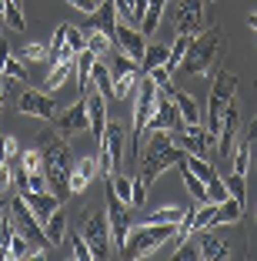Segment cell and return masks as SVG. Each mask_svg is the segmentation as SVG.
<instances>
[{
  "label": "cell",
  "mask_w": 257,
  "mask_h": 261,
  "mask_svg": "<svg viewBox=\"0 0 257 261\" xmlns=\"http://www.w3.org/2000/svg\"><path fill=\"white\" fill-rule=\"evenodd\" d=\"M224 50H227L224 27H220V23H211V27H204V31H197L194 37H190V47H187V54H184L181 70H187V74H194V77H207L220 67Z\"/></svg>",
  "instance_id": "obj_1"
},
{
  "label": "cell",
  "mask_w": 257,
  "mask_h": 261,
  "mask_svg": "<svg viewBox=\"0 0 257 261\" xmlns=\"http://www.w3.org/2000/svg\"><path fill=\"white\" fill-rule=\"evenodd\" d=\"M37 151L44 154L47 185H50L53 198L64 204V201L70 198V168H74V158H70L67 141H64V134H40L37 138Z\"/></svg>",
  "instance_id": "obj_2"
},
{
  "label": "cell",
  "mask_w": 257,
  "mask_h": 261,
  "mask_svg": "<svg viewBox=\"0 0 257 261\" xmlns=\"http://www.w3.org/2000/svg\"><path fill=\"white\" fill-rule=\"evenodd\" d=\"M184 161V147L170 138V130H147V151H144V164L137 174L144 177L147 185H154L167 168Z\"/></svg>",
  "instance_id": "obj_3"
},
{
  "label": "cell",
  "mask_w": 257,
  "mask_h": 261,
  "mask_svg": "<svg viewBox=\"0 0 257 261\" xmlns=\"http://www.w3.org/2000/svg\"><path fill=\"white\" fill-rule=\"evenodd\" d=\"M237 87H241V77L231 74V70H224V67H217V74H214V84H211V100H207V114L201 117V124H204V130H207V141H211V147L217 144L220 114H224V108L237 97Z\"/></svg>",
  "instance_id": "obj_4"
},
{
  "label": "cell",
  "mask_w": 257,
  "mask_h": 261,
  "mask_svg": "<svg viewBox=\"0 0 257 261\" xmlns=\"http://www.w3.org/2000/svg\"><path fill=\"white\" fill-rule=\"evenodd\" d=\"M177 238V224L170 221H160V224H147L140 221V228H134L127 234V245H124V254L127 258H147L151 251H157L160 245Z\"/></svg>",
  "instance_id": "obj_5"
},
{
  "label": "cell",
  "mask_w": 257,
  "mask_h": 261,
  "mask_svg": "<svg viewBox=\"0 0 257 261\" xmlns=\"http://www.w3.org/2000/svg\"><path fill=\"white\" fill-rule=\"evenodd\" d=\"M100 158H97V174L113 177V168L124 164V147H127V130L121 124H104V134L97 138Z\"/></svg>",
  "instance_id": "obj_6"
},
{
  "label": "cell",
  "mask_w": 257,
  "mask_h": 261,
  "mask_svg": "<svg viewBox=\"0 0 257 261\" xmlns=\"http://www.w3.org/2000/svg\"><path fill=\"white\" fill-rule=\"evenodd\" d=\"M80 234H83V241L91 245V254L97 261H107L113 254L110 228H107V211H100V207L87 211V218H83V224H80Z\"/></svg>",
  "instance_id": "obj_7"
},
{
  "label": "cell",
  "mask_w": 257,
  "mask_h": 261,
  "mask_svg": "<svg viewBox=\"0 0 257 261\" xmlns=\"http://www.w3.org/2000/svg\"><path fill=\"white\" fill-rule=\"evenodd\" d=\"M10 215H14V224H17V231H20L23 238L31 241V245H37V248H50V241H47V234H44V224L37 221V215L31 211V204L20 198V194L14 191V198H10Z\"/></svg>",
  "instance_id": "obj_8"
},
{
  "label": "cell",
  "mask_w": 257,
  "mask_h": 261,
  "mask_svg": "<svg viewBox=\"0 0 257 261\" xmlns=\"http://www.w3.org/2000/svg\"><path fill=\"white\" fill-rule=\"evenodd\" d=\"M130 224H134V218H130V204H124V201L110 191V194H107V228H110L113 251H124L127 234H130Z\"/></svg>",
  "instance_id": "obj_9"
},
{
  "label": "cell",
  "mask_w": 257,
  "mask_h": 261,
  "mask_svg": "<svg viewBox=\"0 0 257 261\" xmlns=\"http://www.w3.org/2000/svg\"><path fill=\"white\" fill-rule=\"evenodd\" d=\"M110 77H113L110 97H113V100H127V97H130V91L137 87V81L144 77V70H140V64H137L134 57L121 54L117 61H113V67H110Z\"/></svg>",
  "instance_id": "obj_10"
},
{
  "label": "cell",
  "mask_w": 257,
  "mask_h": 261,
  "mask_svg": "<svg viewBox=\"0 0 257 261\" xmlns=\"http://www.w3.org/2000/svg\"><path fill=\"white\" fill-rule=\"evenodd\" d=\"M181 127H184V117L177 111V104L170 100V94L157 91V108H154L151 121H147V130H170V134H177Z\"/></svg>",
  "instance_id": "obj_11"
},
{
  "label": "cell",
  "mask_w": 257,
  "mask_h": 261,
  "mask_svg": "<svg viewBox=\"0 0 257 261\" xmlns=\"http://www.w3.org/2000/svg\"><path fill=\"white\" fill-rule=\"evenodd\" d=\"M17 111L31 117H44V121H53L57 117V104L47 91H34V87H23L20 97H17Z\"/></svg>",
  "instance_id": "obj_12"
},
{
  "label": "cell",
  "mask_w": 257,
  "mask_h": 261,
  "mask_svg": "<svg viewBox=\"0 0 257 261\" xmlns=\"http://www.w3.org/2000/svg\"><path fill=\"white\" fill-rule=\"evenodd\" d=\"M237 127H241V111H237V104L231 100L224 108V114H220V130H217V154L220 158H231V154H234Z\"/></svg>",
  "instance_id": "obj_13"
},
{
  "label": "cell",
  "mask_w": 257,
  "mask_h": 261,
  "mask_svg": "<svg viewBox=\"0 0 257 261\" xmlns=\"http://www.w3.org/2000/svg\"><path fill=\"white\" fill-rule=\"evenodd\" d=\"M201 27H204V0H177L174 31L177 34H197Z\"/></svg>",
  "instance_id": "obj_14"
},
{
  "label": "cell",
  "mask_w": 257,
  "mask_h": 261,
  "mask_svg": "<svg viewBox=\"0 0 257 261\" xmlns=\"http://www.w3.org/2000/svg\"><path fill=\"white\" fill-rule=\"evenodd\" d=\"M53 124H57V134H64V138H70V134H77V130H83V127H91V121H87V97L70 104L67 111H57Z\"/></svg>",
  "instance_id": "obj_15"
},
{
  "label": "cell",
  "mask_w": 257,
  "mask_h": 261,
  "mask_svg": "<svg viewBox=\"0 0 257 261\" xmlns=\"http://www.w3.org/2000/svg\"><path fill=\"white\" fill-rule=\"evenodd\" d=\"M113 44L121 47V54H127V57H134L137 64H140V57H144V50H147V37L137 27H130V23H121L117 20V31H113Z\"/></svg>",
  "instance_id": "obj_16"
},
{
  "label": "cell",
  "mask_w": 257,
  "mask_h": 261,
  "mask_svg": "<svg viewBox=\"0 0 257 261\" xmlns=\"http://www.w3.org/2000/svg\"><path fill=\"white\" fill-rule=\"evenodd\" d=\"M83 31H100L107 37H113V31H117V7H113V0H104V4H97L94 14H87V27Z\"/></svg>",
  "instance_id": "obj_17"
},
{
  "label": "cell",
  "mask_w": 257,
  "mask_h": 261,
  "mask_svg": "<svg viewBox=\"0 0 257 261\" xmlns=\"http://www.w3.org/2000/svg\"><path fill=\"white\" fill-rule=\"evenodd\" d=\"M177 144H181L184 151H190V154H201V158H204V154H207V147H211V141H207V130H204V124H184V127L177 130Z\"/></svg>",
  "instance_id": "obj_18"
},
{
  "label": "cell",
  "mask_w": 257,
  "mask_h": 261,
  "mask_svg": "<svg viewBox=\"0 0 257 261\" xmlns=\"http://www.w3.org/2000/svg\"><path fill=\"white\" fill-rule=\"evenodd\" d=\"M20 198L27 201V204H31V211L37 215V221H40V224H44L47 218H50L53 211L61 207V201L53 198V191H23Z\"/></svg>",
  "instance_id": "obj_19"
},
{
  "label": "cell",
  "mask_w": 257,
  "mask_h": 261,
  "mask_svg": "<svg viewBox=\"0 0 257 261\" xmlns=\"http://www.w3.org/2000/svg\"><path fill=\"white\" fill-rule=\"evenodd\" d=\"M94 174H97V158H80V161L70 168V194H80L91 188Z\"/></svg>",
  "instance_id": "obj_20"
},
{
  "label": "cell",
  "mask_w": 257,
  "mask_h": 261,
  "mask_svg": "<svg viewBox=\"0 0 257 261\" xmlns=\"http://www.w3.org/2000/svg\"><path fill=\"white\" fill-rule=\"evenodd\" d=\"M87 97V121H91V130L94 134H104V124H107V97L100 91H91V94H83Z\"/></svg>",
  "instance_id": "obj_21"
},
{
  "label": "cell",
  "mask_w": 257,
  "mask_h": 261,
  "mask_svg": "<svg viewBox=\"0 0 257 261\" xmlns=\"http://www.w3.org/2000/svg\"><path fill=\"white\" fill-rule=\"evenodd\" d=\"M160 91H164V94H170V100L177 104V111H181V117H184V124H201V108H197V100L190 97V94L177 91L174 84L160 87Z\"/></svg>",
  "instance_id": "obj_22"
},
{
  "label": "cell",
  "mask_w": 257,
  "mask_h": 261,
  "mask_svg": "<svg viewBox=\"0 0 257 261\" xmlns=\"http://www.w3.org/2000/svg\"><path fill=\"white\" fill-rule=\"evenodd\" d=\"M197 254L204 261H224V258H231V245L214 238V234H201L197 238Z\"/></svg>",
  "instance_id": "obj_23"
},
{
  "label": "cell",
  "mask_w": 257,
  "mask_h": 261,
  "mask_svg": "<svg viewBox=\"0 0 257 261\" xmlns=\"http://www.w3.org/2000/svg\"><path fill=\"white\" fill-rule=\"evenodd\" d=\"M94 61H97V54H94L91 47H83L80 54L74 57V77H77V87H80V97L87 94V84H91V70H94Z\"/></svg>",
  "instance_id": "obj_24"
},
{
  "label": "cell",
  "mask_w": 257,
  "mask_h": 261,
  "mask_svg": "<svg viewBox=\"0 0 257 261\" xmlns=\"http://www.w3.org/2000/svg\"><path fill=\"white\" fill-rule=\"evenodd\" d=\"M44 234H47L50 245H61V241L67 238V211H64V207H57V211L44 221Z\"/></svg>",
  "instance_id": "obj_25"
},
{
  "label": "cell",
  "mask_w": 257,
  "mask_h": 261,
  "mask_svg": "<svg viewBox=\"0 0 257 261\" xmlns=\"http://www.w3.org/2000/svg\"><path fill=\"white\" fill-rule=\"evenodd\" d=\"M244 218V201L241 198H224L217 204V215H214V224H237Z\"/></svg>",
  "instance_id": "obj_26"
},
{
  "label": "cell",
  "mask_w": 257,
  "mask_h": 261,
  "mask_svg": "<svg viewBox=\"0 0 257 261\" xmlns=\"http://www.w3.org/2000/svg\"><path fill=\"white\" fill-rule=\"evenodd\" d=\"M190 37H194V34H177L174 44L167 47V64H164V67L170 70V74H174V70H181L184 54H187V47H190Z\"/></svg>",
  "instance_id": "obj_27"
},
{
  "label": "cell",
  "mask_w": 257,
  "mask_h": 261,
  "mask_svg": "<svg viewBox=\"0 0 257 261\" xmlns=\"http://www.w3.org/2000/svg\"><path fill=\"white\" fill-rule=\"evenodd\" d=\"M77 54H70L67 47V23H61L53 31V40H50V64H61V61H74Z\"/></svg>",
  "instance_id": "obj_28"
},
{
  "label": "cell",
  "mask_w": 257,
  "mask_h": 261,
  "mask_svg": "<svg viewBox=\"0 0 257 261\" xmlns=\"http://www.w3.org/2000/svg\"><path fill=\"white\" fill-rule=\"evenodd\" d=\"M184 218H187V207H184V204H167V207H157V211H151L144 221H147V224H160V221L181 224Z\"/></svg>",
  "instance_id": "obj_29"
},
{
  "label": "cell",
  "mask_w": 257,
  "mask_h": 261,
  "mask_svg": "<svg viewBox=\"0 0 257 261\" xmlns=\"http://www.w3.org/2000/svg\"><path fill=\"white\" fill-rule=\"evenodd\" d=\"M177 168H181V177H184V188H187V191L194 194V198L201 201V204H204V201H207V181H201V177H197V174H194V171H190V168H187V164H184V161L177 164Z\"/></svg>",
  "instance_id": "obj_30"
},
{
  "label": "cell",
  "mask_w": 257,
  "mask_h": 261,
  "mask_svg": "<svg viewBox=\"0 0 257 261\" xmlns=\"http://www.w3.org/2000/svg\"><path fill=\"white\" fill-rule=\"evenodd\" d=\"M160 64H167V47L164 44H147L144 57H140V70L151 74L154 67H160Z\"/></svg>",
  "instance_id": "obj_31"
},
{
  "label": "cell",
  "mask_w": 257,
  "mask_h": 261,
  "mask_svg": "<svg viewBox=\"0 0 257 261\" xmlns=\"http://www.w3.org/2000/svg\"><path fill=\"white\" fill-rule=\"evenodd\" d=\"M91 81H94V87H97L104 97H110V87H113V77H110V67L107 64H100V57L94 61V70H91Z\"/></svg>",
  "instance_id": "obj_32"
},
{
  "label": "cell",
  "mask_w": 257,
  "mask_h": 261,
  "mask_svg": "<svg viewBox=\"0 0 257 261\" xmlns=\"http://www.w3.org/2000/svg\"><path fill=\"white\" fill-rule=\"evenodd\" d=\"M70 74H74V61H61V64H53V70L47 74V81H44V91H57V87H61Z\"/></svg>",
  "instance_id": "obj_33"
},
{
  "label": "cell",
  "mask_w": 257,
  "mask_h": 261,
  "mask_svg": "<svg viewBox=\"0 0 257 261\" xmlns=\"http://www.w3.org/2000/svg\"><path fill=\"white\" fill-rule=\"evenodd\" d=\"M17 164H20L27 174H37V171H44V154H40L37 144H34V147H27V151L17 154Z\"/></svg>",
  "instance_id": "obj_34"
},
{
  "label": "cell",
  "mask_w": 257,
  "mask_h": 261,
  "mask_svg": "<svg viewBox=\"0 0 257 261\" xmlns=\"http://www.w3.org/2000/svg\"><path fill=\"white\" fill-rule=\"evenodd\" d=\"M83 34H87V47H91L97 57H107L113 47H117L113 37H107V34H100V31H83Z\"/></svg>",
  "instance_id": "obj_35"
},
{
  "label": "cell",
  "mask_w": 257,
  "mask_h": 261,
  "mask_svg": "<svg viewBox=\"0 0 257 261\" xmlns=\"http://www.w3.org/2000/svg\"><path fill=\"white\" fill-rule=\"evenodd\" d=\"M0 17H4V23H7V27H14V31H27V20H23V7H17V4H10V0H4V7H0Z\"/></svg>",
  "instance_id": "obj_36"
},
{
  "label": "cell",
  "mask_w": 257,
  "mask_h": 261,
  "mask_svg": "<svg viewBox=\"0 0 257 261\" xmlns=\"http://www.w3.org/2000/svg\"><path fill=\"white\" fill-rule=\"evenodd\" d=\"M20 57H23V61H31V64L50 61V44H40V40H31V44H23Z\"/></svg>",
  "instance_id": "obj_37"
},
{
  "label": "cell",
  "mask_w": 257,
  "mask_h": 261,
  "mask_svg": "<svg viewBox=\"0 0 257 261\" xmlns=\"http://www.w3.org/2000/svg\"><path fill=\"white\" fill-rule=\"evenodd\" d=\"M184 164H187V168L194 171V174L201 177V181H211V177H214V168L204 161V158H201V154H190V151H184Z\"/></svg>",
  "instance_id": "obj_38"
},
{
  "label": "cell",
  "mask_w": 257,
  "mask_h": 261,
  "mask_svg": "<svg viewBox=\"0 0 257 261\" xmlns=\"http://www.w3.org/2000/svg\"><path fill=\"white\" fill-rule=\"evenodd\" d=\"M70 254H74L77 261H91L94 258V254H91V245L83 241L80 231H74V234H70Z\"/></svg>",
  "instance_id": "obj_39"
},
{
  "label": "cell",
  "mask_w": 257,
  "mask_h": 261,
  "mask_svg": "<svg viewBox=\"0 0 257 261\" xmlns=\"http://www.w3.org/2000/svg\"><path fill=\"white\" fill-rule=\"evenodd\" d=\"M224 185H227V194H231V198H241L244 201V194H247V181H244V174H227L224 177Z\"/></svg>",
  "instance_id": "obj_40"
},
{
  "label": "cell",
  "mask_w": 257,
  "mask_h": 261,
  "mask_svg": "<svg viewBox=\"0 0 257 261\" xmlns=\"http://www.w3.org/2000/svg\"><path fill=\"white\" fill-rule=\"evenodd\" d=\"M224 198H231V194H227V185H224V177H217V174H214L211 181H207V201H214V204H220Z\"/></svg>",
  "instance_id": "obj_41"
},
{
  "label": "cell",
  "mask_w": 257,
  "mask_h": 261,
  "mask_svg": "<svg viewBox=\"0 0 257 261\" xmlns=\"http://www.w3.org/2000/svg\"><path fill=\"white\" fill-rule=\"evenodd\" d=\"M147 181L140 174H134V188H130V207H144V201H147Z\"/></svg>",
  "instance_id": "obj_42"
},
{
  "label": "cell",
  "mask_w": 257,
  "mask_h": 261,
  "mask_svg": "<svg viewBox=\"0 0 257 261\" xmlns=\"http://www.w3.org/2000/svg\"><path fill=\"white\" fill-rule=\"evenodd\" d=\"M17 154H20V147H17V138H10V134H0V164L14 161Z\"/></svg>",
  "instance_id": "obj_43"
},
{
  "label": "cell",
  "mask_w": 257,
  "mask_h": 261,
  "mask_svg": "<svg viewBox=\"0 0 257 261\" xmlns=\"http://www.w3.org/2000/svg\"><path fill=\"white\" fill-rule=\"evenodd\" d=\"M231 161H234V171H237V174H244V171H247V164H250V144H247V141H241V147L231 154Z\"/></svg>",
  "instance_id": "obj_44"
},
{
  "label": "cell",
  "mask_w": 257,
  "mask_h": 261,
  "mask_svg": "<svg viewBox=\"0 0 257 261\" xmlns=\"http://www.w3.org/2000/svg\"><path fill=\"white\" fill-rule=\"evenodd\" d=\"M4 77H14V81H27V67H23L17 57H7V64H4Z\"/></svg>",
  "instance_id": "obj_45"
},
{
  "label": "cell",
  "mask_w": 257,
  "mask_h": 261,
  "mask_svg": "<svg viewBox=\"0 0 257 261\" xmlns=\"http://www.w3.org/2000/svg\"><path fill=\"white\" fill-rule=\"evenodd\" d=\"M147 77H151V81H154L157 87H167V84H170V70H167L164 64H160V67H154V70H151Z\"/></svg>",
  "instance_id": "obj_46"
},
{
  "label": "cell",
  "mask_w": 257,
  "mask_h": 261,
  "mask_svg": "<svg viewBox=\"0 0 257 261\" xmlns=\"http://www.w3.org/2000/svg\"><path fill=\"white\" fill-rule=\"evenodd\" d=\"M74 10H80V14H94L97 10V0H67Z\"/></svg>",
  "instance_id": "obj_47"
},
{
  "label": "cell",
  "mask_w": 257,
  "mask_h": 261,
  "mask_svg": "<svg viewBox=\"0 0 257 261\" xmlns=\"http://www.w3.org/2000/svg\"><path fill=\"white\" fill-rule=\"evenodd\" d=\"M7 204H10V198H7V191H0V215L7 211Z\"/></svg>",
  "instance_id": "obj_48"
},
{
  "label": "cell",
  "mask_w": 257,
  "mask_h": 261,
  "mask_svg": "<svg viewBox=\"0 0 257 261\" xmlns=\"http://www.w3.org/2000/svg\"><path fill=\"white\" fill-rule=\"evenodd\" d=\"M247 27H254V31H257V14H247Z\"/></svg>",
  "instance_id": "obj_49"
},
{
  "label": "cell",
  "mask_w": 257,
  "mask_h": 261,
  "mask_svg": "<svg viewBox=\"0 0 257 261\" xmlns=\"http://www.w3.org/2000/svg\"><path fill=\"white\" fill-rule=\"evenodd\" d=\"M4 100H7V91H4V87H0V111H4Z\"/></svg>",
  "instance_id": "obj_50"
},
{
  "label": "cell",
  "mask_w": 257,
  "mask_h": 261,
  "mask_svg": "<svg viewBox=\"0 0 257 261\" xmlns=\"http://www.w3.org/2000/svg\"><path fill=\"white\" fill-rule=\"evenodd\" d=\"M4 258H10V254H7V245H0V261H4Z\"/></svg>",
  "instance_id": "obj_51"
},
{
  "label": "cell",
  "mask_w": 257,
  "mask_h": 261,
  "mask_svg": "<svg viewBox=\"0 0 257 261\" xmlns=\"http://www.w3.org/2000/svg\"><path fill=\"white\" fill-rule=\"evenodd\" d=\"M0 40H4V17H0Z\"/></svg>",
  "instance_id": "obj_52"
}]
</instances>
